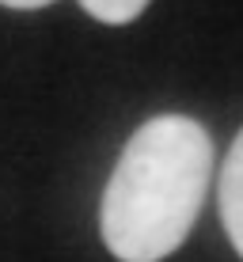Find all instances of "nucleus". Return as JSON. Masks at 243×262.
<instances>
[{
    "instance_id": "nucleus-1",
    "label": "nucleus",
    "mask_w": 243,
    "mask_h": 262,
    "mask_svg": "<svg viewBox=\"0 0 243 262\" xmlns=\"http://www.w3.org/2000/svg\"><path fill=\"white\" fill-rule=\"evenodd\" d=\"M213 175V141L186 114H160L125 144L103 194V243L122 262H160L190 236Z\"/></svg>"
},
{
    "instance_id": "nucleus-2",
    "label": "nucleus",
    "mask_w": 243,
    "mask_h": 262,
    "mask_svg": "<svg viewBox=\"0 0 243 262\" xmlns=\"http://www.w3.org/2000/svg\"><path fill=\"white\" fill-rule=\"evenodd\" d=\"M220 221H224V232H228L232 247L243 258V129L232 141V152L224 160V171H220Z\"/></svg>"
},
{
    "instance_id": "nucleus-3",
    "label": "nucleus",
    "mask_w": 243,
    "mask_h": 262,
    "mask_svg": "<svg viewBox=\"0 0 243 262\" xmlns=\"http://www.w3.org/2000/svg\"><path fill=\"white\" fill-rule=\"evenodd\" d=\"M92 19L99 23H111V27H122V23H133L141 12L148 8V0H80Z\"/></svg>"
},
{
    "instance_id": "nucleus-4",
    "label": "nucleus",
    "mask_w": 243,
    "mask_h": 262,
    "mask_svg": "<svg viewBox=\"0 0 243 262\" xmlns=\"http://www.w3.org/2000/svg\"><path fill=\"white\" fill-rule=\"evenodd\" d=\"M4 8H19V12H31V8H46L53 0H0Z\"/></svg>"
}]
</instances>
